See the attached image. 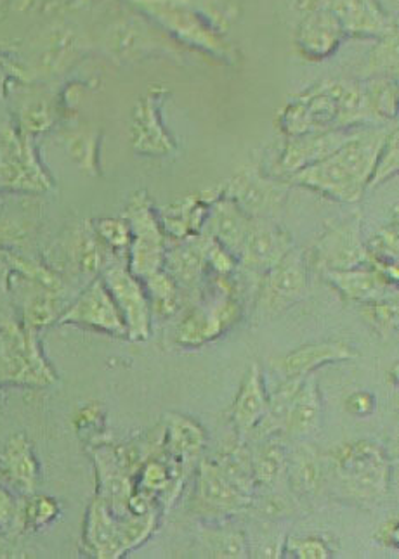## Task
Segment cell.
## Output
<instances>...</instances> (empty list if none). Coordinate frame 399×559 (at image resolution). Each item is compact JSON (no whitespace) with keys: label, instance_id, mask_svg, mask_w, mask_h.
Wrapping results in <instances>:
<instances>
[{"label":"cell","instance_id":"1","mask_svg":"<svg viewBox=\"0 0 399 559\" xmlns=\"http://www.w3.org/2000/svg\"><path fill=\"white\" fill-rule=\"evenodd\" d=\"M396 127H360L333 155L286 177V182L303 186L341 203L362 200L378 155Z\"/></svg>","mask_w":399,"mask_h":559},{"label":"cell","instance_id":"2","mask_svg":"<svg viewBox=\"0 0 399 559\" xmlns=\"http://www.w3.org/2000/svg\"><path fill=\"white\" fill-rule=\"evenodd\" d=\"M156 522V510L146 514L129 513L118 516L96 497L93 504L89 506L85 520V549L93 558H122L152 537Z\"/></svg>","mask_w":399,"mask_h":559},{"label":"cell","instance_id":"3","mask_svg":"<svg viewBox=\"0 0 399 559\" xmlns=\"http://www.w3.org/2000/svg\"><path fill=\"white\" fill-rule=\"evenodd\" d=\"M136 8L153 17L155 22L167 28L171 34L181 38L189 46L209 50L221 58L232 56V47L215 28V17L212 16V5L206 0H131Z\"/></svg>","mask_w":399,"mask_h":559},{"label":"cell","instance_id":"4","mask_svg":"<svg viewBox=\"0 0 399 559\" xmlns=\"http://www.w3.org/2000/svg\"><path fill=\"white\" fill-rule=\"evenodd\" d=\"M56 381L44 357L37 331L13 319H0V386L46 389Z\"/></svg>","mask_w":399,"mask_h":559},{"label":"cell","instance_id":"5","mask_svg":"<svg viewBox=\"0 0 399 559\" xmlns=\"http://www.w3.org/2000/svg\"><path fill=\"white\" fill-rule=\"evenodd\" d=\"M333 472L351 496L372 501L387 493L391 464L378 443L356 440L333 452Z\"/></svg>","mask_w":399,"mask_h":559},{"label":"cell","instance_id":"6","mask_svg":"<svg viewBox=\"0 0 399 559\" xmlns=\"http://www.w3.org/2000/svg\"><path fill=\"white\" fill-rule=\"evenodd\" d=\"M124 218L131 229V245L127 248V267L138 280L144 281L164 269L165 233L159 213L146 192L132 194L124 210Z\"/></svg>","mask_w":399,"mask_h":559},{"label":"cell","instance_id":"7","mask_svg":"<svg viewBox=\"0 0 399 559\" xmlns=\"http://www.w3.org/2000/svg\"><path fill=\"white\" fill-rule=\"evenodd\" d=\"M52 179L35 151L34 139L14 127H0V192L43 194Z\"/></svg>","mask_w":399,"mask_h":559},{"label":"cell","instance_id":"8","mask_svg":"<svg viewBox=\"0 0 399 559\" xmlns=\"http://www.w3.org/2000/svg\"><path fill=\"white\" fill-rule=\"evenodd\" d=\"M342 87L344 82H319L295 97L278 118L283 134L294 138L316 130L339 129Z\"/></svg>","mask_w":399,"mask_h":559},{"label":"cell","instance_id":"9","mask_svg":"<svg viewBox=\"0 0 399 559\" xmlns=\"http://www.w3.org/2000/svg\"><path fill=\"white\" fill-rule=\"evenodd\" d=\"M106 289L114 298L115 305L122 313L127 338L132 342H144L152 331V305L148 298L143 281L129 271L127 263L109 262L102 274Z\"/></svg>","mask_w":399,"mask_h":559},{"label":"cell","instance_id":"10","mask_svg":"<svg viewBox=\"0 0 399 559\" xmlns=\"http://www.w3.org/2000/svg\"><path fill=\"white\" fill-rule=\"evenodd\" d=\"M58 324H72L97 333L112 334L118 338H127L122 313L99 276L87 284V288L80 293L73 304L68 305L59 316Z\"/></svg>","mask_w":399,"mask_h":559},{"label":"cell","instance_id":"11","mask_svg":"<svg viewBox=\"0 0 399 559\" xmlns=\"http://www.w3.org/2000/svg\"><path fill=\"white\" fill-rule=\"evenodd\" d=\"M239 316L242 307L238 300L232 293L223 292L214 300L200 305L183 319L177 328V343L183 347H202L235 326Z\"/></svg>","mask_w":399,"mask_h":559},{"label":"cell","instance_id":"12","mask_svg":"<svg viewBox=\"0 0 399 559\" xmlns=\"http://www.w3.org/2000/svg\"><path fill=\"white\" fill-rule=\"evenodd\" d=\"M167 91L152 87L139 99L131 118V144L138 155L168 156L176 151L177 144L162 121V105Z\"/></svg>","mask_w":399,"mask_h":559},{"label":"cell","instance_id":"13","mask_svg":"<svg viewBox=\"0 0 399 559\" xmlns=\"http://www.w3.org/2000/svg\"><path fill=\"white\" fill-rule=\"evenodd\" d=\"M303 13L327 9L341 23L345 35L383 38L396 34L391 17L384 13L377 0H298Z\"/></svg>","mask_w":399,"mask_h":559},{"label":"cell","instance_id":"14","mask_svg":"<svg viewBox=\"0 0 399 559\" xmlns=\"http://www.w3.org/2000/svg\"><path fill=\"white\" fill-rule=\"evenodd\" d=\"M316 262L324 271H342L368 263L362 238V215L356 213L330 227L315 247Z\"/></svg>","mask_w":399,"mask_h":559},{"label":"cell","instance_id":"15","mask_svg":"<svg viewBox=\"0 0 399 559\" xmlns=\"http://www.w3.org/2000/svg\"><path fill=\"white\" fill-rule=\"evenodd\" d=\"M224 197L232 198L250 218H268L280 209L286 197V188L280 180L262 176L257 168L239 170L226 186Z\"/></svg>","mask_w":399,"mask_h":559},{"label":"cell","instance_id":"16","mask_svg":"<svg viewBox=\"0 0 399 559\" xmlns=\"http://www.w3.org/2000/svg\"><path fill=\"white\" fill-rule=\"evenodd\" d=\"M307 289V269L303 255L291 250L274 267L265 272L261 305L268 313H280L297 304Z\"/></svg>","mask_w":399,"mask_h":559},{"label":"cell","instance_id":"17","mask_svg":"<svg viewBox=\"0 0 399 559\" xmlns=\"http://www.w3.org/2000/svg\"><path fill=\"white\" fill-rule=\"evenodd\" d=\"M354 130L356 129L316 130L289 138L282 155L278 158L277 176L286 179L295 171L328 158L351 138Z\"/></svg>","mask_w":399,"mask_h":559},{"label":"cell","instance_id":"18","mask_svg":"<svg viewBox=\"0 0 399 559\" xmlns=\"http://www.w3.org/2000/svg\"><path fill=\"white\" fill-rule=\"evenodd\" d=\"M291 250V236L282 227L269 218H253L238 259L250 271L268 272Z\"/></svg>","mask_w":399,"mask_h":559},{"label":"cell","instance_id":"19","mask_svg":"<svg viewBox=\"0 0 399 559\" xmlns=\"http://www.w3.org/2000/svg\"><path fill=\"white\" fill-rule=\"evenodd\" d=\"M94 463H96L97 472V497L108 506L112 513L124 516L129 514L127 504L134 493V476L120 466L117 457H115L114 447L97 445L93 451Z\"/></svg>","mask_w":399,"mask_h":559},{"label":"cell","instance_id":"20","mask_svg":"<svg viewBox=\"0 0 399 559\" xmlns=\"http://www.w3.org/2000/svg\"><path fill=\"white\" fill-rule=\"evenodd\" d=\"M345 32L327 9H313L304 13L303 22L298 23L295 44L301 55L312 61H319L332 55L342 43Z\"/></svg>","mask_w":399,"mask_h":559},{"label":"cell","instance_id":"21","mask_svg":"<svg viewBox=\"0 0 399 559\" xmlns=\"http://www.w3.org/2000/svg\"><path fill=\"white\" fill-rule=\"evenodd\" d=\"M325 280L349 301L366 304L377 298L396 295V283L371 263L342 271H324Z\"/></svg>","mask_w":399,"mask_h":559},{"label":"cell","instance_id":"22","mask_svg":"<svg viewBox=\"0 0 399 559\" xmlns=\"http://www.w3.org/2000/svg\"><path fill=\"white\" fill-rule=\"evenodd\" d=\"M197 501L207 513L233 514L247 508L250 496L236 489L212 461H203L198 473Z\"/></svg>","mask_w":399,"mask_h":559},{"label":"cell","instance_id":"23","mask_svg":"<svg viewBox=\"0 0 399 559\" xmlns=\"http://www.w3.org/2000/svg\"><path fill=\"white\" fill-rule=\"evenodd\" d=\"M250 222L253 218L248 217L247 213L239 209L232 198L221 194L209 206L203 229H206L207 236L221 242L238 259Z\"/></svg>","mask_w":399,"mask_h":559},{"label":"cell","instance_id":"24","mask_svg":"<svg viewBox=\"0 0 399 559\" xmlns=\"http://www.w3.org/2000/svg\"><path fill=\"white\" fill-rule=\"evenodd\" d=\"M203 445H206V431L202 426L181 414L167 416L162 451L168 463L186 472V467L202 452Z\"/></svg>","mask_w":399,"mask_h":559},{"label":"cell","instance_id":"25","mask_svg":"<svg viewBox=\"0 0 399 559\" xmlns=\"http://www.w3.org/2000/svg\"><path fill=\"white\" fill-rule=\"evenodd\" d=\"M0 475L4 476V480L17 492L26 493V496L34 493L40 467L35 457L34 447L26 439V435L14 433L2 447Z\"/></svg>","mask_w":399,"mask_h":559},{"label":"cell","instance_id":"26","mask_svg":"<svg viewBox=\"0 0 399 559\" xmlns=\"http://www.w3.org/2000/svg\"><path fill=\"white\" fill-rule=\"evenodd\" d=\"M221 194H223V188L215 192L206 191L203 194L186 197L174 205L167 206L162 215H159L164 233L171 234L174 239L188 238L202 233L209 206Z\"/></svg>","mask_w":399,"mask_h":559},{"label":"cell","instance_id":"27","mask_svg":"<svg viewBox=\"0 0 399 559\" xmlns=\"http://www.w3.org/2000/svg\"><path fill=\"white\" fill-rule=\"evenodd\" d=\"M354 357L356 354L345 342L312 343L285 355L278 366L285 378H306L327 364L342 362Z\"/></svg>","mask_w":399,"mask_h":559},{"label":"cell","instance_id":"28","mask_svg":"<svg viewBox=\"0 0 399 559\" xmlns=\"http://www.w3.org/2000/svg\"><path fill=\"white\" fill-rule=\"evenodd\" d=\"M209 236L195 234L177 239L171 250H165L164 271L176 281L177 286H195L206 272V248Z\"/></svg>","mask_w":399,"mask_h":559},{"label":"cell","instance_id":"29","mask_svg":"<svg viewBox=\"0 0 399 559\" xmlns=\"http://www.w3.org/2000/svg\"><path fill=\"white\" fill-rule=\"evenodd\" d=\"M268 409V393L265 389L261 369L254 364L245 374L239 386L235 404H233V421L239 433H253L256 426L265 418Z\"/></svg>","mask_w":399,"mask_h":559},{"label":"cell","instance_id":"30","mask_svg":"<svg viewBox=\"0 0 399 559\" xmlns=\"http://www.w3.org/2000/svg\"><path fill=\"white\" fill-rule=\"evenodd\" d=\"M321 421V396L318 392V381L312 374L304 378L286 414L283 431L294 439H303L318 430Z\"/></svg>","mask_w":399,"mask_h":559},{"label":"cell","instance_id":"31","mask_svg":"<svg viewBox=\"0 0 399 559\" xmlns=\"http://www.w3.org/2000/svg\"><path fill=\"white\" fill-rule=\"evenodd\" d=\"M108 251L102 239L97 238L93 224L89 222L77 227L68 247V255L72 260L73 267L82 276L93 277V280L99 276L103 269L108 265Z\"/></svg>","mask_w":399,"mask_h":559},{"label":"cell","instance_id":"32","mask_svg":"<svg viewBox=\"0 0 399 559\" xmlns=\"http://www.w3.org/2000/svg\"><path fill=\"white\" fill-rule=\"evenodd\" d=\"M106 44H108L109 55L118 61H132L156 47L155 38L134 20L115 23L114 28L109 29Z\"/></svg>","mask_w":399,"mask_h":559},{"label":"cell","instance_id":"33","mask_svg":"<svg viewBox=\"0 0 399 559\" xmlns=\"http://www.w3.org/2000/svg\"><path fill=\"white\" fill-rule=\"evenodd\" d=\"M99 142L102 134L96 129H75L70 130L64 135V147L73 164L84 171L87 176L97 177L102 174L99 170Z\"/></svg>","mask_w":399,"mask_h":559},{"label":"cell","instance_id":"34","mask_svg":"<svg viewBox=\"0 0 399 559\" xmlns=\"http://www.w3.org/2000/svg\"><path fill=\"white\" fill-rule=\"evenodd\" d=\"M218 466L219 472L226 476L227 480L235 485L236 489L253 497L254 472L253 454L244 445H235L227 449L223 454L218 455V460L212 461Z\"/></svg>","mask_w":399,"mask_h":559},{"label":"cell","instance_id":"35","mask_svg":"<svg viewBox=\"0 0 399 559\" xmlns=\"http://www.w3.org/2000/svg\"><path fill=\"white\" fill-rule=\"evenodd\" d=\"M286 467H289V461H286L285 451L280 443H262L253 454V472L256 484L271 487L282 478Z\"/></svg>","mask_w":399,"mask_h":559},{"label":"cell","instance_id":"36","mask_svg":"<svg viewBox=\"0 0 399 559\" xmlns=\"http://www.w3.org/2000/svg\"><path fill=\"white\" fill-rule=\"evenodd\" d=\"M143 284L152 305V312L160 318H171L176 313L179 307V286L164 269L146 277Z\"/></svg>","mask_w":399,"mask_h":559},{"label":"cell","instance_id":"37","mask_svg":"<svg viewBox=\"0 0 399 559\" xmlns=\"http://www.w3.org/2000/svg\"><path fill=\"white\" fill-rule=\"evenodd\" d=\"M366 99L374 111L375 118L380 123L387 120H396L398 115V87L396 79L387 76H375L368 80L365 85Z\"/></svg>","mask_w":399,"mask_h":559},{"label":"cell","instance_id":"38","mask_svg":"<svg viewBox=\"0 0 399 559\" xmlns=\"http://www.w3.org/2000/svg\"><path fill=\"white\" fill-rule=\"evenodd\" d=\"M363 305V318L377 331L380 336H392L398 330L399 309L396 295L377 298V300L366 301Z\"/></svg>","mask_w":399,"mask_h":559},{"label":"cell","instance_id":"39","mask_svg":"<svg viewBox=\"0 0 399 559\" xmlns=\"http://www.w3.org/2000/svg\"><path fill=\"white\" fill-rule=\"evenodd\" d=\"M291 481L298 493L318 492L324 481V467L312 452L301 451L294 457Z\"/></svg>","mask_w":399,"mask_h":559},{"label":"cell","instance_id":"40","mask_svg":"<svg viewBox=\"0 0 399 559\" xmlns=\"http://www.w3.org/2000/svg\"><path fill=\"white\" fill-rule=\"evenodd\" d=\"M55 126V109L46 100H32L20 109L17 132L34 139Z\"/></svg>","mask_w":399,"mask_h":559},{"label":"cell","instance_id":"41","mask_svg":"<svg viewBox=\"0 0 399 559\" xmlns=\"http://www.w3.org/2000/svg\"><path fill=\"white\" fill-rule=\"evenodd\" d=\"M77 50V40L72 32L68 29H59L49 38L43 55V70L46 73H58L63 70L64 64L73 58Z\"/></svg>","mask_w":399,"mask_h":559},{"label":"cell","instance_id":"42","mask_svg":"<svg viewBox=\"0 0 399 559\" xmlns=\"http://www.w3.org/2000/svg\"><path fill=\"white\" fill-rule=\"evenodd\" d=\"M59 514V504L56 499L47 496L30 497L17 516H22V526L26 531H38L55 522Z\"/></svg>","mask_w":399,"mask_h":559},{"label":"cell","instance_id":"43","mask_svg":"<svg viewBox=\"0 0 399 559\" xmlns=\"http://www.w3.org/2000/svg\"><path fill=\"white\" fill-rule=\"evenodd\" d=\"M399 170V144H398V130L392 129L391 134L384 142L383 151L378 155L377 164H375L374 171H372L371 180H368V189L377 188L384 185L387 180L396 177Z\"/></svg>","mask_w":399,"mask_h":559},{"label":"cell","instance_id":"44","mask_svg":"<svg viewBox=\"0 0 399 559\" xmlns=\"http://www.w3.org/2000/svg\"><path fill=\"white\" fill-rule=\"evenodd\" d=\"M366 70L371 75L396 79V71H398V40H396V34L380 38V44L372 52Z\"/></svg>","mask_w":399,"mask_h":559},{"label":"cell","instance_id":"45","mask_svg":"<svg viewBox=\"0 0 399 559\" xmlns=\"http://www.w3.org/2000/svg\"><path fill=\"white\" fill-rule=\"evenodd\" d=\"M93 227L97 238L102 239L109 251H127L131 245V229L124 217L99 218L94 222Z\"/></svg>","mask_w":399,"mask_h":559},{"label":"cell","instance_id":"46","mask_svg":"<svg viewBox=\"0 0 399 559\" xmlns=\"http://www.w3.org/2000/svg\"><path fill=\"white\" fill-rule=\"evenodd\" d=\"M207 543L211 546L215 558H245L247 556V538L242 532H209Z\"/></svg>","mask_w":399,"mask_h":559},{"label":"cell","instance_id":"47","mask_svg":"<svg viewBox=\"0 0 399 559\" xmlns=\"http://www.w3.org/2000/svg\"><path fill=\"white\" fill-rule=\"evenodd\" d=\"M206 263L207 267H211L218 276H230L236 269V257L221 242L209 236L206 248Z\"/></svg>","mask_w":399,"mask_h":559},{"label":"cell","instance_id":"48","mask_svg":"<svg viewBox=\"0 0 399 559\" xmlns=\"http://www.w3.org/2000/svg\"><path fill=\"white\" fill-rule=\"evenodd\" d=\"M286 549L294 558L298 559H327L330 551L319 538H291L286 540Z\"/></svg>","mask_w":399,"mask_h":559},{"label":"cell","instance_id":"49","mask_svg":"<svg viewBox=\"0 0 399 559\" xmlns=\"http://www.w3.org/2000/svg\"><path fill=\"white\" fill-rule=\"evenodd\" d=\"M103 413L102 405L97 402H91V404L84 405L73 418V426L79 433H93L94 430H99L103 426Z\"/></svg>","mask_w":399,"mask_h":559},{"label":"cell","instance_id":"50","mask_svg":"<svg viewBox=\"0 0 399 559\" xmlns=\"http://www.w3.org/2000/svg\"><path fill=\"white\" fill-rule=\"evenodd\" d=\"M375 405H377L375 395L365 392V390L349 393L348 399H345V409L354 418H368L371 414L375 413Z\"/></svg>","mask_w":399,"mask_h":559},{"label":"cell","instance_id":"51","mask_svg":"<svg viewBox=\"0 0 399 559\" xmlns=\"http://www.w3.org/2000/svg\"><path fill=\"white\" fill-rule=\"evenodd\" d=\"M28 236V229L22 222L14 218L0 217V248L8 250L9 247H16L20 242L25 241Z\"/></svg>","mask_w":399,"mask_h":559},{"label":"cell","instance_id":"52","mask_svg":"<svg viewBox=\"0 0 399 559\" xmlns=\"http://www.w3.org/2000/svg\"><path fill=\"white\" fill-rule=\"evenodd\" d=\"M13 251L0 248V310L5 309L11 297V276H13Z\"/></svg>","mask_w":399,"mask_h":559},{"label":"cell","instance_id":"53","mask_svg":"<svg viewBox=\"0 0 399 559\" xmlns=\"http://www.w3.org/2000/svg\"><path fill=\"white\" fill-rule=\"evenodd\" d=\"M20 514L16 501H14L13 493L9 492L4 487H0V531H4L11 523L16 520Z\"/></svg>","mask_w":399,"mask_h":559},{"label":"cell","instance_id":"54","mask_svg":"<svg viewBox=\"0 0 399 559\" xmlns=\"http://www.w3.org/2000/svg\"><path fill=\"white\" fill-rule=\"evenodd\" d=\"M375 540L383 546L398 549L399 547V522L398 516H391L389 520L378 526L374 535Z\"/></svg>","mask_w":399,"mask_h":559},{"label":"cell","instance_id":"55","mask_svg":"<svg viewBox=\"0 0 399 559\" xmlns=\"http://www.w3.org/2000/svg\"><path fill=\"white\" fill-rule=\"evenodd\" d=\"M5 96V71H2V67H0V106H2V100H4Z\"/></svg>","mask_w":399,"mask_h":559}]
</instances>
